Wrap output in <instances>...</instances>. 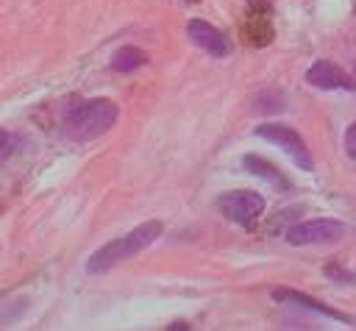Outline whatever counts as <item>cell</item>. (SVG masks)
<instances>
[{
	"instance_id": "cell-2",
	"label": "cell",
	"mask_w": 356,
	"mask_h": 331,
	"mask_svg": "<svg viewBox=\"0 0 356 331\" xmlns=\"http://www.w3.org/2000/svg\"><path fill=\"white\" fill-rule=\"evenodd\" d=\"M120 117V108L114 100L108 97H92L81 106H75L70 114H67V136L75 139V142H92L97 136H103L106 131H111V125L117 122Z\"/></svg>"
},
{
	"instance_id": "cell-8",
	"label": "cell",
	"mask_w": 356,
	"mask_h": 331,
	"mask_svg": "<svg viewBox=\"0 0 356 331\" xmlns=\"http://www.w3.org/2000/svg\"><path fill=\"white\" fill-rule=\"evenodd\" d=\"M273 300L275 303H289V306H298V309H306V312H312V314H320V317H328V320H337V323H353L345 312H337V309H331V306H325V303H320L317 298H312V295H303V292H298V289H286V286H275L273 292Z\"/></svg>"
},
{
	"instance_id": "cell-15",
	"label": "cell",
	"mask_w": 356,
	"mask_h": 331,
	"mask_svg": "<svg viewBox=\"0 0 356 331\" xmlns=\"http://www.w3.org/2000/svg\"><path fill=\"white\" fill-rule=\"evenodd\" d=\"M184 3H197V0H184Z\"/></svg>"
},
{
	"instance_id": "cell-3",
	"label": "cell",
	"mask_w": 356,
	"mask_h": 331,
	"mask_svg": "<svg viewBox=\"0 0 356 331\" xmlns=\"http://www.w3.org/2000/svg\"><path fill=\"white\" fill-rule=\"evenodd\" d=\"M253 134H256L259 139H267V142H273L275 147H281L303 172H312V170H314V159H312V153H309L303 136H300L295 128L281 125V122H264V125H256Z\"/></svg>"
},
{
	"instance_id": "cell-7",
	"label": "cell",
	"mask_w": 356,
	"mask_h": 331,
	"mask_svg": "<svg viewBox=\"0 0 356 331\" xmlns=\"http://www.w3.org/2000/svg\"><path fill=\"white\" fill-rule=\"evenodd\" d=\"M306 83L314 86V89H325V92H331V89H345V92L356 89L353 75L342 72V70H339L334 61H328V58H320V61H314V64L306 70Z\"/></svg>"
},
{
	"instance_id": "cell-5",
	"label": "cell",
	"mask_w": 356,
	"mask_h": 331,
	"mask_svg": "<svg viewBox=\"0 0 356 331\" xmlns=\"http://www.w3.org/2000/svg\"><path fill=\"white\" fill-rule=\"evenodd\" d=\"M342 236H345V225L339 220H331V217L298 223V225L286 228V234H284V239L295 248H300V245H334Z\"/></svg>"
},
{
	"instance_id": "cell-14",
	"label": "cell",
	"mask_w": 356,
	"mask_h": 331,
	"mask_svg": "<svg viewBox=\"0 0 356 331\" xmlns=\"http://www.w3.org/2000/svg\"><path fill=\"white\" fill-rule=\"evenodd\" d=\"M353 81H356V64H353Z\"/></svg>"
},
{
	"instance_id": "cell-6",
	"label": "cell",
	"mask_w": 356,
	"mask_h": 331,
	"mask_svg": "<svg viewBox=\"0 0 356 331\" xmlns=\"http://www.w3.org/2000/svg\"><path fill=\"white\" fill-rule=\"evenodd\" d=\"M186 36H189L192 45H197L200 50H206L214 58H225V56L234 53V42L206 19H189L186 22Z\"/></svg>"
},
{
	"instance_id": "cell-12",
	"label": "cell",
	"mask_w": 356,
	"mask_h": 331,
	"mask_svg": "<svg viewBox=\"0 0 356 331\" xmlns=\"http://www.w3.org/2000/svg\"><path fill=\"white\" fill-rule=\"evenodd\" d=\"M345 153H348V159L356 161V122L348 125V131H345Z\"/></svg>"
},
{
	"instance_id": "cell-1",
	"label": "cell",
	"mask_w": 356,
	"mask_h": 331,
	"mask_svg": "<svg viewBox=\"0 0 356 331\" xmlns=\"http://www.w3.org/2000/svg\"><path fill=\"white\" fill-rule=\"evenodd\" d=\"M161 234H164V223H161V220H147V223L136 225L134 231H128V234H122V236L106 242L103 248H97V250L86 259V273H89V275H103V273H108L111 267H117V264L134 259L136 253L147 250Z\"/></svg>"
},
{
	"instance_id": "cell-4",
	"label": "cell",
	"mask_w": 356,
	"mask_h": 331,
	"mask_svg": "<svg viewBox=\"0 0 356 331\" xmlns=\"http://www.w3.org/2000/svg\"><path fill=\"white\" fill-rule=\"evenodd\" d=\"M217 211L236 223V225H253L261 214H264V197L253 189H234V192H222L217 197Z\"/></svg>"
},
{
	"instance_id": "cell-11",
	"label": "cell",
	"mask_w": 356,
	"mask_h": 331,
	"mask_svg": "<svg viewBox=\"0 0 356 331\" xmlns=\"http://www.w3.org/2000/svg\"><path fill=\"white\" fill-rule=\"evenodd\" d=\"M11 153H14V139H11V134L0 125V164H3Z\"/></svg>"
},
{
	"instance_id": "cell-13",
	"label": "cell",
	"mask_w": 356,
	"mask_h": 331,
	"mask_svg": "<svg viewBox=\"0 0 356 331\" xmlns=\"http://www.w3.org/2000/svg\"><path fill=\"white\" fill-rule=\"evenodd\" d=\"M250 8H256V11H267V8H273V0H245Z\"/></svg>"
},
{
	"instance_id": "cell-9",
	"label": "cell",
	"mask_w": 356,
	"mask_h": 331,
	"mask_svg": "<svg viewBox=\"0 0 356 331\" xmlns=\"http://www.w3.org/2000/svg\"><path fill=\"white\" fill-rule=\"evenodd\" d=\"M242 167L250 172V175H256V178H261V181H267L270 186H275V189H281V192H286L292 184H289V178L273 164V161H267V159H261V156H256V153H248V156H242Z\"/></svg>"
},
{
	"instance_id": "cell-10",
	"label": "cell",
	"mask_w": 356,
	"mask_h": 331,
	"mask_svg": "<svg viewBox=\"0 0 356 331\" xmlns=\"http://www.w3.org/2000/svg\"><path fill=\"white\" fill-rule=\"evenodd\" d=\"M147 61H150V56H147L142 47L125 45V47L114 50V56H111V70H114V72H134V70L145 67Z\"/></svg>"
}]
</instances>
